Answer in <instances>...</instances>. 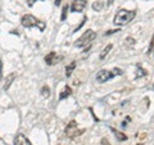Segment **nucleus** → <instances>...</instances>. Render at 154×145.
Masks as SVG:
<instances>
[{
  "instance_id": "1",
  "label": "nucleus",
  "mask_w": 154,
  "mask_h": 145,
  "mask_svg": "<svg viewBox=\"0 0 154 145\" xmlns=\"http://www.w3.org/2000/svg\"><path fill=\"white\" fill-rule=\"evenodd\" d=\"M136 17V11H127V9H119L116 13L113 23L116 26H126L131 21H134V18Z\"/></svg>"
},
{
  "instance_id": "2",
  "label": "nucleus",
  "mask_w": 154,
  "mask_h": 145,
  "mask_svg": "<svg viewBox=\"0 0 154 145\" xmlns=\"http://www.w3.org/2000/svg\"><path fill=\"white\" fill-rule=\"evenodd\" d=\"M21 23L25 28H32V27H37L41 32L45 31L46 28V23L44 21H40L37 19L36 17H33L32 14H25L22 18H21Z\"/></svg>"
},
{
  "instance_id": "3",
  "label": "nucleus",
  "mask_w": 154,
  "mask_h": 145,
  "mask_svg": "<svg viewBox=\"0 0 154 145\" xmlns=\"http://www.w3.org/2000/svg\"><path fill=\"white\" fill-rule=\"evenodd\" d=\"M96 37V32L93 31V30H86L84 32V35L77 39V41L75 42V46L76 48H84L88 44H90L91 41L94 40V39Z\"/></svg>"
},
{
  "instance_id": "4",
  "label": "nucleus",
  "mask_w": 154,
  "mask_h": 145,
  "mask_svg": "<svg viewBox=\"0 0 154 145\" xmlns=\"http://www.w3.org/2000/svg\"><path fill=\"white\" fill-rule=\"evenodd\" d=\"M85 131V130H77V123H76V121H71V122L67 125V127L64 130V132L66 135L68 137H75V136H80L81 134H82Z\"/></svg>"
},
{
  "instance_id": "5",
  "label": "nucleus",
  "mask_w": 154,
  "mask_h": 145,
  "mask_svg": "<svg viewBox=\"0 0 154 145\" xmlns=\"http://www.w3.org/2000/svg\"><path fill=\"white\" fill-rule=\"evenodd\" d=\"M113 73L112 71H108V69H100L98 73H96V81L99 84H104V82L109 81L110 79H113Z\"/></svg>"
},
{
  "instance_id": "6",
  "label": "nucleus",
  "mask_w": 154,
  "mask_h": 145,
  "mask_svg": "<svg viewBox=\"0 0 154 145\" xmlns=\"http://www.w3.org/2000/svg\"><path fill=\"white\" fill-rule=\"evenodd\" d=\"M86 5H88V0H73V3H72V5H71V12L81 13Z\"/></svg>"
},
{
  "instance_id": "7",
  "label": "nucleus",
  "mask_w": 154,
  "mask_h": 145,
  "mask_svg": "<svg viewBox=\"0 0 154 145\" xmlns=\"http://www.w3.org/2000/svg\"><path fill=\"white\" fill-rule=\"evenodd\" d=\"M44 60H45V63H46L48 66H55V64L58 63V60H59V57L57 55L55 51H50L49 54L45 55Z\"/></svg>"
},
{
  "instance_id": "8",
  "label": "nucleus",
  "mask_w": 154,
  "mask_h": 145,
  "mask_svg": "<svg viewBox=\"0 0 154 145\" xmlns=\"http://www.w3.org/2000/svg\"><path fill=\"white\" fill-rule=\"evenodd\" d=\"M14 145H31V144L23 134H18L17 136L14 137Z\"/></svg>"
},
{
  "instance_id": "9",
  "label": "nucleus",
  "mask_w": 154,
  "mask_h": 145,
  "mask_svg": "<svg viewBox=\"0 0 154 145\" xmlns=\"http://www.w3.org/2000/svg\"><path fill=\"white\" fill-rule=\"evenodd\" d=\"M16 80V73H11L8 77H7V80H5V85L3 86V90L4 91H7L9 90V88H11V85L13 84V81Z\"/></svg>"
},
{
  "instance_id": "10",
  "label": "nucleus",
  "mask_w": 154,
  "mask_h": 145,
  "mask_svg": "<svg viewBox=\"0 0 154 145\" xmlns=\"http://www.w3.org/2000/svg\"><path fill=\"white\" fill-rule=\"evenodd\" d=\"M71 94H72V89L69 88V86H64V89L62 90V93L59 94V100H64V99H67Z\"/></svg>"
},
{
  "instance_id": "11",
  "label": "nucleus",
  "mask_w": 154,
  "mask_h": 145,
  "mask_svg": "<svg viewBox=\"0 0 154 145\" xmlns=\"http://www.w3.org/2000/svg\"><path fill=\"white\" fill-rule=\"evenodd\" d=\"M103 8H104L103 0H96V2L93 3V11H95V12H100V11H103Z\"/></svg>"
},
{
  "instance_id": "12",
  "label": "nucleus",
  "mask_w": 154,
  "mask_h": 145,
  "mask_svg": "<svg viewBox=\"0 0 154 145\" xmlns=\"http://www.w3.org/2000/svg\"><path fill=\"white\" fill-rule=\"evenodd\" d=\"M76 66H77L76 62H71V63L66 67V76H67V77H71L72 72H73L75 68H76Z\"/></svg>"
},
{
  "instance_id": "13",
  "label": "nucleus",
  "mask_w": 154,
  "mask_h": 145,
  "mask_svg": "<svg viewBox=\"0 0 154 145\" xmlns=\"http://www.w3.org/2000/svg\"><path fill=\"white\" fill-rule=\"evenodd\" d=\"M110 130L114 132V136H116V139L118 140V141H125V140H127V136L125 134H122V132H119V131H117V130H114V128H112L110 127Z\"/></svg>"
},
{
  "instance_id": "14",
  "label": "nucleus",
  "mask_w": 154,
  "mask_h": 145,
  "mask_svg": "<svg viewBox=\"0 0 154 145\" xmlns=\"http://www.w3.org/2000/svg\"><path fill=\"white\" fill-rule=\"evenodd\" d=\"M112 48H113V45H112V44H108L107 46H105V48H104V49L102 50V53H100V55H99V58H100V59H102V60H103V59H104V58H105V57H107V55L109 54V51H110V50H112Z\"/></svg>"
},
{
  "instance_id": "15",
  "label": "nucleus",
  "mask_w": 154,
  "mask_h": 145,
  "mask_svg": "<svg viewBox=\"0 0 154 145\" xmlns=\"http://www.w3.org/2000/svg\"><path fill=\"white\" fill-rule=\"evenodd\" d=\"M68 4H64L63 8H62V16H60V21H66V18H67V14H68Z\"/></svg>"
},
{
  "instance_id": "16",
  "label": "nucleus",
  "mask_w": 154,
  "mask_h": 145,
  "mask_svg": "<svg viewBox=\"0 0 154 145\" xmlns=\"http://www.w3.org/2000/svg\"><path fill=\"white\" fill-rule=\"evenodd\" d=\"M41 95L42 96H44V98H49V96H50V88H49V86H42V88H41Z\"/></svg>"
},
{
  "instance_id": "17",
  "label": "nucleus",
  "mask_w": 154,
  "mask_h": 145,
  "mask_svg": "<svg viewBox=\"0 0 154 145\" xmlns=\"http://www.w3.org/2000/svg\"><path fill=\"white\" fill-rule=\"evenodd\" d=\"M146 76V71L141 68L140 66H137V71H136V79H141V77Z\"/></svg>"
},
{
  "instance_id": "18",
  "label": "nucleus",
  "mask_w": 154,
  "mask_h": 145,
  "mask_svg": "<svg viewBox=\"0 0 154 145\" xmlns=\"http://www.w3.org/2000/svg\"><path fill=\"white\" fill-rule=\"evenodd\" d=\"M153 49H154V35H153V37H152V40H150V44H149V48H148V54H150V53L153 51Z\"/></svg>"
},
{
  "instance_id": "19",
  "label": "nucleus",
  "mask_w": 154,
  "mask_h": 145,
  "mask_svg": "<svg viewBox=\"0 0 154 145\" xmlns=\"http://www.w3.org/2000/svg\"><path fill=\"white\" fill-rule=\"evenodd\" d=\"M112 73H113V76H121V75H122V69H119V68H113Z\"/></svg>"
},
{
  "instance_id": "20",
  "label": "nucleus",
  "mask_w": 154,
  "mask_h": 145,
  "mask_svg": "<svg viewBox=\"0 0 154 145\" xmlns=\"http://www.w3.org/2000/svg\"><path fill=\"white\" fill-rule=\"evenodd\" d=\"M36 2H44V0H27V5L31 8V7H33V4Z\"/></svg>"
},
{
  "instance_id": "21",
  "label": "nucleus",
  "mask_w": 154,
  "mask_h": 145,
  "mask_svg": "<svg viewBox=\"0 0 154 145\" xmlns=\"http://www.w3.org/2000/svg\"><path fill=\"white\" fill-rule=\"evenodd\" d=\"M85 21H88V17H86V16L84 17V19H82V22H81V25H80L79 27H76V30H75L73 32H77V31H79V30H80V28H81V27H82V26H84V23H85Z\"/></svg>"
},
{
  "instance_id": "22",
  "label": "nucleus",
  "mask_w": 154,
  "mask_h": 145,
  "mask_svg": "<svg viewBox=\"0 0 154 145\" xmlns=\"http://www.w3.org/2000/svg\"><path fill=\"white\" fill-rule=\"evenodd\" d=\"M118 31H121L118 28V30H109V31H107L105 32V36H108V35H112V33H116V32H118Z\"/></svg>"
},
{
  "instance_id": "23",
  "label": "nucleus",
  "mask_w": 154,
  "mask_h": 145,
  "mask_svg": "<svg viewBox=\"0 0 154 145\" xmlns=\"http://www.w3.org/2000/svg\"><path fill=\"white\" fill-rule=\"evenodd\" d=\"M3 79V62L0 59V80Z\"/></svg>"
},
{
  "instance_id": "24",
  "label": "nucleus",
  "mask_w": 154,
  "mask_h": 145,
  "mask_svg": "<svg viewBox=\"0 0 154 145\" xmlns=\"http://www.w3.org/2000/svg\"><path fill=\"white\" fill-rule=\"evenodd\" d=\"M126 41H130V44H131V45L135 44V40H134L132 37H127V39H126Z\"/></svg>"
},
{
  "instance_id": "25",
  "label": "nucleus",
  "mask_w": 154,
  "mask_h": 145,
  "mask_svg": "<svg viewBox=\"0 0 154 145\" xmlns=\"http://www.w3.org/2000/svg\"><path fill=\"white\" fill-rule=\"evenodd\" d=\"M113 3H114V0H107V5H108V7H110Z\"/></svg>"
},
{
  "instance_id": "26",
  "label": "nucleus",
  "mask_w": 154,
  "mask_h": 145,
  "mask_svg": "<svg viewBox=\"0 0 154 145\" xmlns=\"http://www.w3.org/2000/svg\"><path fill=\"white\" fill-rule=\"evenodd\" d=\"M60 2H62V0H55V2H54V4H55L57 7H58V5H60Z\"/></svg>"
},
{
  "instance_id": "27",
  "label": "nucleus",
  "mask_w": 154,
  "mask_h": 145,
  "mask_svg": "<svg viewBox=\"0 0 154 145\" xmlns=\"http://www.w3.org/2000/svg\"><path fill=\"white\" fill-rule=\"evenodd\" d=\"M135 145H143V144H141V143H139V144H135Z\"/></svg>"
},
{
  "instance_id": "28",
  "label": "nucleus",
  "mask_w": 154,
  "mask_h": 145,
  "mask_svg": "<svg viewBox=\"0 0 154 145\" xmlns=\"http://www.w3.org/2000/svg\"><path fill=\"white\" fill-rule=\"evenodd\" d=\"M0 140H2V139H0Z\"/></svg>"
}]
</instances>
